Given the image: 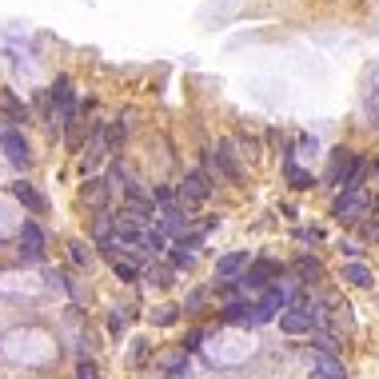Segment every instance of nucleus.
<instances>
[{"mask_svg": "<svg viewBox=\"0 0 379 379\" xmlns=\"http://www.w3.org/2000/svg\"><path fill=\"white\" fill-rule=\"evenodd\" d=\"M212 196V176L204 168H192L180 184V204H204Z\"/></svg>", "mask_w": 379, "mask_h": 379, "instance_id": "1", "label": "nucleus"}, {"mask_svg": "<svg viewBox=\"0 0 379 379\" xmlns=\"http://www.w3.org/2000/svg\"><path fill=\"white\" fill-rule=\"evenodd\" d=\"M0 148H4V156H8V164L13 168H28V140L20 128H0Z\"/></svg>", "mask_w": 379, "mask_h": 379, "instance_id": "2", "label": "nucleus"}, {"mask_svg": "<svg viewBox=\"0 0 379 379\" xmlns=\"http://www.w3.org/2000/svg\"><path fill=\"white\" fill-rule=\"evenodd\" d=\"M108 196H112V184L104 180V176H88L84 184H80V204L92 212H104L108 208Z\"/></svg>", "mask_w": 379, "mask_h": 379, "instance_id": "3", "label": "nucleus"}, {"mask_svg": "<svg viewBox=\"0 0 379 379\" xmlns=\"http://www.w3.org/2000/svg\"><path fill=\"white\" fill-rule=\"evenodd\" d=\"M280 271H283V268L276 264V259H252V268L240 276V283H244V288H264V292H268L271 280H276Z\"/></svg>", "mask_w": 379, "mask_h": 379, "instance_id": "4", "label": "nucleus"}, {"mask_svg": "<svg viewBox=\"0 0 379 379\" xmlns=\"http://www.w3.org/2000/svg\"><path fill=\"white\" fill-rule=\"evenodd\" d=\"M364 212H367V196H364V192H343V196L335 200L331 216L343 220V224H355V220H364Z\"/></svg>", "mask_w": 379, "mask_h": 379, "instance_id": "5", "label": "nucleus"}, {"mask_svg": "<svg viewBox=\"0 0 379 379\" xmlns=\"http://www.w3.org/2000/svg\"><path fill=\"white\" fill-rule=\"evenodd\" d=\"M20 256L25 259H44V232H40L37 220H25V228H20Z\"/></svg>", "mask_w": 379, "mask_h": 379, "instance_id": "6", "label": "nucleus"}, {"mask_svg": "<svg viewBox=\"0 0 379 379\" xmlns=\"http://www.w3.org/2000/svg\"><path fill=\"white\" fill-rule=\"evenodd\" d=\"M252 268V259H248V252H228V256L216 259V276H220V283H236L240 280V271Z\"/></svg>", "mask_w": 379, "mask_h": 379, "instance_id": "7", "label": "nucleus"}, {"mask_svg": "<svg viewBox=\"0 0 379 379\" xmlns=\"http://www.w3.org/2000/svg\"><path fill=\"white\" fill-rule=\"evenodd\" d=\"M52 100H56V116H60V124L76 120V100H72V80H68V76H56Z\"/></svg>", "mask_w": 379, "mask_h": 379, "instance_id": "8", "label": "nucleus"}, {"mask_svg": "<svg viewBox=\"0 0 379 379\" xmlns=\"http://www.w3.org/2000/svg\"><path fill=\"white\" fill-rule=\"evenodd\" d=\"M311 375L316 379H347L343 364L331 352H311Z\"/></svg>", "mask_w": 379, "mask_h": 379, "instance_id": "9", "label": "nucleus"}, {"mask_svg": "<svg viewBox=\"0 0 379 379\" xmlns=\"http://www.w3.org/2000/svg\"><path fill=\"white\" fill-rule=\"evenodd\" d=\"M212 156H216V168H220L224 180H232V184L240 180V164H236V144H232V140H220Z\"/></svg>", "mask_w": 379, "mask_h": 379, "instance_id": "10", "label": "nucleus"}, {"mask_svg": "<svg viewBox=\"0 0 379 379\" xmlns=\"http://www.w3.org/2000/svg\"><path fill=\"white\" fill-rule=\"evenodd\" d=\"M283 304H288V292H283L280 283H276V288H268V292H264V300L256 304V323H268L276 311H283Z\"/></svg>", "mask_w": 379, "mask_h": 379, "instance_id": "11", "label": "nucleus"}, {"mask_svg": "<svg viewBox=\"0 0 379 379\" xmlns=\"http://www.w3.org/2000/svg\"><path fill=\"white\" fill-rule=\"evenodd\" d=\"M13 196L20 200V204H25L32 216H44V212H49V200L40 196V192H37V188H32L28 180H16V184H13Z\"/></svg>", "mask_w": 379, "mask_h": 379, "instance_id": "12", "label": "nucleus"}, {"mask_svg": "<svg viewBox=\"0 0 379 379\" xmlns=\"http://www.w3.org/2000/svg\"><path fill=\"white\" fill-rule=\"evenodd\" d=\"M316 328L311 319L300 311V307H292V311H280V331H288V335H307V331Z\"/></svg>", "mask_w": 379, "mask_h": 379, "instance_id": "13", "label": "nucleus"}, {"mask_svg": "<svg viewBox=\"0 0 379 379\" xmlns=\"http://www.w3.org/2000/svg\"><path fill=\"white\" fill-rule=\"evenodd\" d=\"M0 112H4V120H13V124H25L28 120V108L16 100L13 88H4V92H0Z\"/></svg>", "mask_w": 379, "mask_h": 379, "instance_id": "14", "label": "nucleus"}, {"mask_svg": "<svg viewBox=\"0 0 379 379\" xmlns=\"http://www.w3.org/2000/svg\"><path fill=\"white\" fill-rule=\"evenodd\" d=\"M160 232L164 236H188L192 232V220H188V216H180V212H160Z\"/></svg>", "mask_w": 379, "mask_h": 379, "instance_id": "15", "label": "nucleus"}, {"mask_svg": "<svg viewBox=\"0 0 379 379\" xmlns=\"http://www.w3.org/2000/svg\"><path fill=\"white\" fill-rule=\"evenodd\" d=\"M355 164V152H347V148H340L335 156H331V168H328V184H343V176L352 172Z\"/></svg>", "mask_w": 379, "mask_h": 379, "instance_id": "16", "label": "nucleus"}, {"mask_svg": "<svg viewBox=\"0 0 379 379\" xmlns=\"http://www.w3.org/2000/svg\"><path fill=\"white\" fill-rule=\"evenodd\" d=\"M160 367L168 371L172 379H188V352H168V355H160Z\"/></svg>", "mask_w": 379, "mask_h": 379, "instance_id": "17", "label": "nucleus"}, {"mask_svg": "<svg viewBox=\"0 0 379 379\" xmlns=\"http://www.w3.org/2000/svg\"><path fill=\"white\" fill-rule=\"evenodd\" d=\"M343 280L352 283V288H367V283L375 280L371 271H367V264H359V259H352V264H343V271H340Z\"/></svg>", "mask_w": 379, "mask_h": 379, "instance_id": "18", "label": "nucleus"}, {"mask_svg": "<svg viewBox=\"0 0 379 379\" xmlns=\"http://www.w3.org/2000/svg\"><path fill=\"white\" fill-rule=\"evenodd\" d=\"M152 204H160L164 212H180V188H168V184L152 188Z\"/></svg>", "mask_w": 379, "mask_h": 379, "instance_id": "19", "label": "nucleus"}, {"mask_svg": "<svg viewBox=\"0 0 379 379\" xmlns=\"http://www.w3.org/2000/svg\"><path fill=\"white\" fill-rule=\"evenodd\" d=\"M220 319L224 323H256V307L252 304H228Z\"/></svg>", "mask_w": 379, "mask_h": 379, "instance_id": "20", "label": "nucleus"}, {"mask_svg": "<svg viewBox=\"0 0 379 379\" xmlns=\"http://www.w3.org/2000/svg\"><path fill=\"white\" fill-rule=\"evenodd\" d=\"M144 280L152 283V288H172V264H156V259H152L144 268Z\"/></svg>", "mask_w": 379, "mask_h": 379, "instance_id": "21", "label": "nucleus"}, {"mask_svg": "<svg viewBox=\"0 0 379 379\" xmlns=\"http://www.w3.org/2000/svg\"><path fill=\"white\" fill-rule=\"evenodd\" d=\"M84 124L88 120H80V116L64 124V144H68V152H80V144H84Z\"/></svg>", "mask_w": 379, "mask_h": 379, "instance_id": "22", "label": "nucleus"}, {"mask_svg": "<svg viewBox=\"0 0 379 379\" xmlns=\"http://www.w3.org/2000/svg\"><path fill=\"white\" fill-rule=\"evenodd\" d=\"M124 136H128V120H112V124H104V140H108V152H120Z\"/></svg>", "mask_w": 379, "mask_h": 379, "instance_id": "23", "label": "nucleus"}, {"mask_svg": "<svg viewBox=\"0 0 379 379\" xmlns=\"http://www.w3.org/2000/svg\"><path fill=\"white\" fill-rule=\"evenodd\" d=\"M319 271H323V268H319V259H316V256H300V259H295V276H300L304 283H316V280H319Z\"/></svg>", "mask_w": 379, "mask_h": 379, "instance_id": "24", "label": "nucleus"}, {"mask_svg": "<svg viewBox=\"0 0 379 379\" xmlns=\"http://www.w3.org/2000/svg\"><path fill=\"white\" fill-rule=\"evenodd\" d=\"M144 248H148V256H152V259L164 256V252H168V236L160 232V228H148V232H144Z\"/></svg>", "mask_w": 379, "mask_h": 379, "instance_id": "25", "label": "nucleus"}, {"mask_svg": "<svg viewBox=\"0 0 379 379\" xmlns=\"http://www.w3.org/2000/svg\"><path fill=\"white\" fill-rule=\"evenodd\" d=\"M128 319H132V311H128V307H116V311L108 316V335H112V340H120V335H124Z\"/></svg>", "mask_w": 379, "mask_h": 379, "instance_id": "26", "label": "nucleus"}, {"mask_svg": "<svg viewBox=\"0 0 379 379\" xmlns=\"http://www.w3.org/2000/svg\"><path fill=\"white\" fill-rule=\"evenodd\" d=\"M68 259H72L76 268H88V264H92V248H88L84 240H72V244H68Z\"/></svg>", "mask_w": 379, "mask_h": 379, "instance_id": "27", "label": "nucleus"}, {"mask_svg": "<svg viewBox=\"0 0 379 379\" xmlns=\"http://www.w3.org/2000/svg\"><path fill=\"white\" fill-rule=\"evenodd\" d=\"M148 355H152V343L140 335V340H132V352H128V364L132 367H144L148 364Z\"/></svg>", "mask_w": 379, "mask_h": 379, "instance_id": "28", "label": "nucleus"}, {"mask_svg": "<svg viewBox=\"0 0 379 379\" xmlns=\"http://www.w3.org/2000/svg\"><path fill=\"white\" fill-rule=\"evenodd\" d=\"M124 200H128V204H152V192H148L140 180H128V188H124Z\"/></svg>", "mask_w": 379, "mask_h": 379, "instance_id": "29", "label": "nucleus"}, {"mask_svg": "<svg viewBox=\"0 0 379 379\" xmlns=\"http://www.w3.org/2000/svg\"><path fill=\"white\" fill-rule=\"evenodd\" d=\"M283 176H288V180H292V188H311V172H304V168H295L292 160H288V164H283Z\"/></svg>", "mask_w": 379, "mask_h": 379, "instance_id": "30", "label": "nucleus"}, {"mask_svg": "<svg viewBox=\"0 0 379 379\" xmlns=\"http://www.w3.org/2000/svg\"><path fill=\"white\" fill-rule=\"evenodd\" d=\"M180 311H184V307L168 304V307H156V316H152V319H156L160 328H172V323H176V319H180Z\"/></svg>", "mask_w": 379, "mask_h": 379, "instance_id": "31", "label": "nucleus"}, {"mask_svg": "<svg viewBox=\"0 0 379 379\" xmlns=\"http://www.w3.org/2000/svg\"><path fill=\"white\" fill-rule=\"evenodd\" d=\"M104 180H108L112 188H116V184H120V188H128V180H132V176L124 172V164H112V168H108V176H104Z\"/></svg>", "mask_w": 379, "mask_h": 379, "instance_id": "32", "label": "nucleus"}, {"mask_svg": "<svg viewBox=\"0 0 379 379\" xmlns=\"http://www.w3.org/2000/svg\"><path fill=\"white\" fill-rule=\"evenodd\" d=\"M76 379H100V367L92 364V359H80V364H76Z\"/></svg>", "mask_w": 379, "mask_h": 379, "instance_id": "33", "label": "nucleus"}, {"mask_svg": "<svg viewBox=\"0 0 379 379\" xmlns=\"http://www.w3.org/2000/svg\"><path fill=\"white\" fill-rule=\"evenodd\" d=\"M192 264H196V256H192V252H184V248H176V252H172V268H192Z\"/></svg>", "mask_w": 379, "mask_h": 379, "instance_id": "34", "label": "nucleus"}, {"mask_svg": "<svg viewBox=\"0 0 379 379\" xmlns=\"http://www.w3.org/2000/svg\"><path fill=\"white\" fill-rule=\"evenodd\" d=\"M200 340H204V331H200V328H192V331H188V335H184V352L192 355V352H196V347H200Z\"/></svg>", "mask_w": 379, "mask_h": 379, "instance_id": "35", "label": "nucleus"}, {"mask_svg": "<svg viewBox=\"0 0 379 379\" xmlns=\"http://www.w3.org/2000/svg\"><path fill=\"white\" fill-rule=\"evenodd\" d=\"M204 300H208V292H192L188 300H184V311H200V307H204Z\"/></svg>", "mask_w": 379, "mask_h": 379, "instance_id": "36", "label": "nucleus"}, {"mask_svg": "<svg viewBox=\"0 0 379 379\" xmlns=\"http://www.w3.org/2000/svg\"><path fill=\"white\" fill-rule=\"evenodd\" d=\"M300 240H304V244H319V240H323V232H319V228H300Z\"/></svg>", "mask_w": 379, "mask_h": 379, "instance_id": "37", "label": "nucleus"}, {"mask_svg": "<svg viewBox=\"0 0 379 379\" xmlns=\"http://www.w3.org/2000/svg\"><path fill=\"white\" fill-rule=\"evenodd\" d=\"M340 252H343L347 259H359V256H364V248H359V244H352V240H343V244H340Z\"/></svg>", "mask_w": 379, "mask_h": 379, "instance_id": "38", "label": "nucleus"}, {"mask_svg": "<svg viewBox=\"0 0 379 379\" xmlns=\"http://www.w3.org/2000/svg\"><path fill=\"white\" fill-rule=\"evenodd\" d=\"M367 236H375L379 240V224H367Z\"/></svg>", "mask_w": 379, "mask_h": 379, "instance_id": "39", "label": "nucleus"}, {"mask_svg": "<svg viewBox=\"0 0 379 379\" xmlns=\"http://www.w3.org/2000/svg\"><path fill=\"white\" fill-rule=\"evenodd\" d=\"M375 208H379V204H375Z\"/></svg>", "mask_w": 379, "mask_h": 379, "instance_id": "40", "label": "nucleus"}]
</instances>
